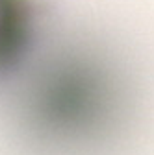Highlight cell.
<instances>
[{
    "label": "cell",
    "mask_w": 154,
    "mask_h": 155,
    "mask_svg": "<svg viewBox=\"0 0 154 155\" xmlns=\"http://www.w3.org/2000/svg\"><path fill=\"white\" fill-rule=\"evenodd\" d=\"M30 37L28 0H0V72L23 55Z\"/></svg>",
    "instance_id": "cell-1"
}]
</instances>
